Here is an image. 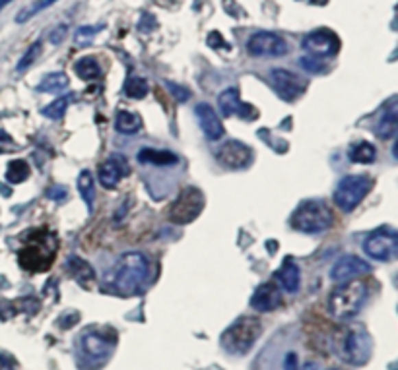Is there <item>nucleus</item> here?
<instances>
[{
  "instance_id": "obj_1",
  "label": "nucleus",
  "mask_w": 398,
  "mask_h": 370,
  "mask_svg": "<svg viewBox=\"0 0 398 370\" xmlns=\"http://www.w3.org/2000/svg\"><path fill=\"white\" fill-rule=\"evenodd\" d=\"M150 280V262L142 252H125L111 271V285L121 295H138Z\"/></svg>"
},
{
  "instance_id": "obj_2",
  "label": "nucleus",
  "mask_w": 398,
  "mask_h": 370,
  "mask_svg": "<svg viewBox=\"0 0 398 370\" xmlns=\"http://www.w3.org/2000/svg\"><path fill=\"white\" fill-rule=\"evenodd\" d=\"M367 301V285L362 280H352L340 283L329 299L330 314L336 320H352L360 314L362 306Z\"/></svg>"
},
{
  "instance_id": "obj_3",
  "label": "nucleus",
  "mask_w": 398,
  "mask_h": 370,
  "mask_svg": "<svg viewBox=\"0 0 398 370\" xmlns=\"http://www.w3.org/2000/svg\"><path fill=\"white\" fill-rule=\"evenodd\" d=\"M57 254V236L45 229L34 231L20 250V264L30 271H45Z\"/></svg>"
},
{
  "instance_id": "obj_4",
  "label": "nucleus",
  "mask_w": 398,
  "mask_h": 370,
  "mask_svg": "<svg viewBox=\"0 0 398 370\" xmlns=\"http://www.w3.org/2000/svg\"><path fill=\"white\" fill-rule=\"evenodd\" d=\"M262 324L257 316H241L222 336V347L231 355L249 353L261 336Z\"/></svg>"
},
{
  "instance_id": "obj_5",
  "label": "nucleus",
  "mask_w": 398,
  "mask_h": 370,
  "mask_svg": "<svg viewBox=\"0 0 398 370\" xmlns=\"http://www.w3.org/2000/svg\"><path fill=\"white\" fill-rule=\"evenodd\" d=\"M332 221H334L332 212L329 210V206L320 200H307V202L299 204L292 215V227L307 235H318V233L329 231L332 227Z\"/></svg>"
},
{
  "instance_id": "obj_6",
  "label": "nucleus",
  "mask_w": 398,
  "mask_h": 370,
  "mask_svg": "<svg viewBox=\"0 0 398 370\" xmlns=\"http://www.w3.org/2000/svg\"><path fill=\"white\" fill-rule=\"evenodd\" d=\"M371 351H373V341L364 325H350L344 332L340 341V357L348 365L362 367L369 360Z\"/></svg>"
},
{
  "instance_id": "obj_7",
  "label": "nucleus",
  "mask_w": 398,
  "mask_h": 370,
  "mask_svg": "<svg viewBox=\"0 0 398 370\" xmlns=\"http://www.w3.org/2000/svg\"><path fill=\"white\" fill-rule=\"evenodd\" d=\"M373 186V179L367 175H348L338 182L334 190V202L342 212H353Z\"/></svg>"
},
{
  "instance_id": "obj_8",
  "label": "nucleus",
  "mask_w": 398,
  "mask_h": 370,
  "mask_svg": "<svg viewBox=\"0 0 398 370\" xmlns=\"http://www.w3.org/2000/svg\"><path fill=\"white\" fill-rule=\"evenodd\" d=\"M202 210H204V194L194 186H189L181 190L171 206L169 219L175 225H189L202 213Z\"/></svg>"
},
{
  "instance_id": "obj_9",
  "label": "nucleus",
  "mask_w": 398,
  "mask_h": 370,
  "mask_svg": "<svg viewBox=\"0 0 398 370\" xmlns=\"http://www.w3.org/2000/svg\"><path fill=\"white\" fill-rule=\"evenodd\" d=\"M398 245V236L390 229H377L371 235L365 238L364 250L369 258L379 260V262H388L395 256Z\"/></svg>"
},
{
  "instance_id": "obj_10",
  "label": "nucleus",
  "mask_w": 398,
  "mask_h": 370,
  "mask_svg": "<svg viewBox=\"0 0 398 370\" xmlns=\"http://www.w3.org/2000/svg\"><path fill=\"white\" fill-rule=\"evenodd\" d=\"M272 86L284 101H296L307 90V79L284 68H276L272 70Z\"/></svg>"
},
{
  "instance_id": "obj_11",
  "label": "nucleus",
  "mask_w": 398,
  "mask_h": 370,
  "mask_svg": "<svg viewBox=\"0 0 398 370\" xmlns=\"http://www.w3.org/2000/svg\"><path fill=\"white\" fill-rule=\"evenodd\" d=\"M303 49L307 51L309 55L315 58H327V56H334L340 49V39L334 32H330L327 27L311 32L305 35L303 39Z\"/></svg>"
},
{
  "instance_id": "obj_12",
  "label": "nucleus",
  "mask_w": 398,
  "mask_h": 370,
  "mask_svg": "<svg viewBox=\"0 0 398 370\" xmlns=\"http://www.w3.org/2000/svg\"><path fill=\"white\" fill-rule=\"evenodd\" d=\"M247 51L253 56H284L288 53V43L278 34L257 32L247 41Z\"/></svg>"
},
{
  "instance_id": "obj_13",
  "label": "nucleus",
  "mask_w": 398,
  "mask_h": 370,
  "mask_svg": "<svg viewBox=\"0 0 398 370\" xmlns=\"http://www.w3.org/2000/svg\"><path fill=\"white\" fill-rule=\"evenodd\" d=\"M218 161L228 169H245L253 161V151L249 146L237 140H228L216 151Z\"/></svg>"
},
{
  "instance_id": "obj_14",
  "label": "nucleus",
  "mask_w": 398,
  "mask_h": 370,
  "mask_svg": "<svg viewBox=\"0 0 398 370\" xmlns=\"http://www.w3.org/2000/svg\"><path fill=\"white\" fill-rule=\"evenodd\" d=\"M367 273H371V266L362 258L352 256V254L342 256L330 269V278L334 283H346V281L358 280V278L367 275Z\"/></svg>"
},
{
  "instance_id": "obj_15",
  "label": "nucleus",
  "mask_w": 398,
  "mask_h": 370,
  "mask_svg": "<svg viewBox=\"0 0 398 370\" xmlns=\"http://www.w3.org/2000/svg\"><path fill=\"white\" fill-rule=\"evenodd\" d=\"M218 107H220L224 116H239V119H245V121H250V119L257 116V111H255L253 105L241 101L237 88H228V90L222 91L220 97H218Z\"/></svg>"
},
{
  "instance_id": "obj_16",
  "label": "nucleus",
  "mask_w": 398,
  "mask_h": 370,
  "mask_svg": "<svg viewBox=\"0 0 398 370\" xmlns=\"http://www.w3.org/2000/svg\"><path fill=\"white\" fill-rule=\"evenodd\" d=\"M194 114H196L198 124H200L202 132H204V136L210 140V142H216V140H220V138H224V134H226V128H224V124H222V121H220V116L216 114V111H214L208 103H200V105H196Z\"/></svg>"
},
{
  "instance_id": "obj_17",
  "label": "nucleus",
  "mask_w": 398,
  "mask_h": 370,
  "mask_svg": "<svg viewBox=\"0 0 398 370\" xmlns=\"http://www.w3.org/2000/svg\"><path fill=\"white\" fill-rule=\"evenodd\" d=\"M282 303V293L280 287L274 281H266L261 287L255 291L250 297V306L259 312H272L274 308H278Z\"/></svg>"
},
{
  "instance_id": "obj_18",
  "label": "nucleus",
  "mask_w": 398,
  "mask_h": 370,
  "mask_svg": "<svg viewBox=\"0 0 398 370\" xmlns=\"http://www.w3.org/2000/svg\"><path fill=\"white\" fill-rule=\"evenodd\" d=\"M126 171H128V167H126L125 159L109 158L100 165V182H102L107 190H113L115 186L123 180Z\"/></svg>"
},
{
  "instance_id": "obj_19",
  "label": "nucleus",
  "mask_w": 398,
  "mask_h": 370,
  "mask_svg": "<svg viewBox=\"0 0 398 370\" xmlns=\"http://www.w3.org/2000/svg\"><path fill=\"white\" fill-rule=\"evenodd\" d=\"M398 132V105L397 97H393L390 101L385 105V109L381 112L379 121L375 126V134L383 140H390L395 138Z\"/></svg>"
},
{
  "instance_id": "obj_20",
  "label": "nucleus",
  "mask_w": 398,
  "mask_h": 370,
  "mask_svg": "<svg viewBox=\"0 0 398 370\" xmlns=\"http://www.w3.org/2000/svg\"><path fill=\"white\" fill-rule=\"evenodd\" d=\"M276 280L284 287L288 293H297L299 285H301V271L297 268V264L294 260L285 258L282 268L276 271Z\"/></svg>"
},
{
  "instance_id": "obj_21",
  "label": "nucleus",
  "mask_w": 398,
  "mask_h": 370,
  "mask_svg": "<svg viewBox=\"0 0 398 370\" xmlns=\"http://www.w3.org/2000/svg\"><path fill=\"white\" fill-rule=\"evenodd\" d=\"M82 347L84 351L93 357V359H100V357H105L111 347H113V341H109L107 337L103 336V334H97V332H91L88 336H84L82 339Z\"/></svg>"
},
{
  "instance_id": "obj_22",
  "label": "nucleus",
  "mask_w": 398,
  "mask_h": 370,
  "mask_svg": "<svg viewBox=\"0 0 398 370\" xmlns=\"http://www.w3.org/2000/svg\"><path fill=\"white\" fill-rule=\"evenodd\" d=\"M117 130L123 132V134H134L140 130L142 126V119L138 116L137 112H128V111H119L117 112Z\"/></svg>"
},
{
  "instance_id": "obj_23",
  "label": "nucleus",
  "mask_w": 398,
  "mask_h": 370,
  "mask_svg": "<svg viewBox=\"0 0 398 370\" xmlns=\"http://www.w3.org/2000/svg\"><path fill=\"white\" fill-rule=\"evenodd\" d=\"M138 161L142 163H152V165H173L179 159L171 151H158V149H142L138 153Z\"/></svg>"
},
{
  "instance_id": "obj_24",
  "label": "nucleus",
  "mask_w": 398,
  "mask_h": 370,
  "mask_svg": "<svg viewBox=\"0 0 398 370\" xmlns=\"http://www.w3.org/2000/svg\"><path fill=\"white\" fill-rule=\"evenodd\" d=\"M78 190L88 206V212H93V202H95V186H93V177L90 171H82L78 177Z\"/></svg>"
},
{
  "instance_id": "obj_25",
  "label": "nucleus",
  "mask_w": 398,
  "mask_h": 370,
  "mask_svg": "<svg viewBox=\"0 0 398 370\" xmlns=\"http://www.w3.org/2000/svg\"><path fill=\"white\" fill-rule=\"evenodd\" d=\"M377 158V149L373 144L369 142H360L350 149V161L353 163H362V165H367V163H373Z\"/></svg>"
},
{
  "instance_id": "obj_26",
  "label": "nucleus",
  "mask_w": 398,
  "mask_h": 370,
  "mask_svg": "<svg viewBox=\"0 0 398 370\" xmlns=\"http://www.w3.org/2000/svg\"><path fill=\"white\" fill-rule=\"evenodd\" d=\"M74 101V93H67V95H62V97H58L57 101H53L49 107H45L41 114L47 116V119H51V121H60L62 116H65V112L69 109L70 103Z\"/></svg>"
},
{
  "instance_id": "obj_27",
  "label": "nucleus",
  "mask_w": 398,
  "mask_h": 370,
  "mask_svg": "<svg viewBox=\"0 0 398 370\" xmlns=\"http://www.w3.org/2000/svg\"><path fill=\"white\" fill-rule=\"evenodd\" d=\"M74 70H76V74H78L82 79H95L100 78V74H102V68H100L97 60H95L93 56H84V58H80L78 62L74 64Z\"/></svg>"
},
{
  "instance_id": "obj_28",
  "label": "nucleus",
  "mask_w": 398,
  "mask_h": 370,
  "mask_svg": "<svg viewBox=\"0 0 398 370\" xmlns=\"http://www.w3.org/2000/svg\"><path fill=\"white\" fill-rule=\"evenodd\" d=\"M69 76L62 74V72H57V74H47L43 82L37 86V90L43 91V93H57V91L65 90L69 86Z\"/></svg>"
},
{
  "instance_id": "obj_29",
  "label": "nucleus",
  "mask_w": 398,
  "mask_h": 370,
  "mask_svg": "<svg viewBox=\"0 0 398 370\" xmlns=\"http://www.w3.org/2000/svg\"><path fill=\"white\" fill-rule=\"evenodd\" d=\"M69 269L72 271V275H74V278H76L82 285H88V283L93 281V278H95L90 264H88V262H84L82 258H76V256L69 260Z\"/></svg>"
},
{
  "instance_id": "obj_30",
  "label": "nucleus",
  "mask_w": 398,
  "mask_h": 370,
  "mask_svg": "<svg viewBox=\"0 0 398 370\" xmlns=\"http://www.w3.org/2000/svg\"><path fill=\"white\" fill-rule=\"evenodd\" d=\"M30 177V165L23 159H14L10 161V165L6 169V180L10 184H20Z\"/></svg>"
},
{
  "instance_id": "obj_31",
  "label": "nucleus",
  "mask_w": 398,
  "mask_h": 370,
  "mask_svg": "<svg viewBox=\"0 0 398 370\" xmlns=\"http://www.w3.org/2000/svg\"><path fill=\"white\" fill-rule=\"evenodd\" d=\"M125 93L130 99H144L148 95V82L140 76H130L125 82Z\"/></svg>"
},
{
  "instance_id": "obj_32",
  "label": "nucleus",
  "mask_w": 398,
  "mask_h": 370,
  "mask_svg": "<svg viewBox=\"0 0 398 370\" xmlns=\"http://www.w3.org/2000/svg\"><path fill=\"white\" fill-rule=\"evenodd\" d=\"M41 55V41H37V43H34V45L30 47L27 51H25V55L22 56V60L18 62V66H16V70L18 72H23L25 68H30L32 64L35 62V58Z\"/></svg>"
},
{
  "instance_id": "obj_33",
  "label": "nucleus",
  "mask_w": 398,
  "mask_h": 370,
  "mask_svg": "<svg viewBox=\"0 0 398 370\" xmlns=\"http://www.w3.org/2000/svg\"><path fill=\"white\" fill-rule=\"evenodd\" d=\"M100 25H95V27H80L78 32H76V35H74V39H76V43H78L80 47H86L88 43H91L93 41V37L100 34Z\"/></svg>"
},
{
  "instance_id": "obj_34",
  "label": "nucleus",
  "mask_w": 398,
  "mask_h": 370,
  "mask_svg": "<svg viewBox=\"0 0 398 370\" xmlns=\"http://www.w3.org/2000/svg\"><path fill=\"white\" fill-rule=\"evenodd\" d=\"M55 2H57V0H37V2H35L34 6L30 8V10H27V12L23 10L22 14H20V16L16 18V20H18V22H20V23L25 22V20H30L32 16H35L37 12H39V10H45V8H49V6H51V4H55Z\"/></svg>"
},
{
  "instance_id": "obj_35",
  "label": "nucleus",
  "mask_w": 398,
  "mask_h": 370,
  "mask_svg": "<svg viewBox=\"0 0 398 370\" xmlns=\"http://www.w3.org/2000/svg\"><path fill=\"white\" fill-rule=\"evenodd\" d=\"M301 66L309 70V72H320V70H325V64H323V60L320 58H315V56H303L301 58Z\"/></svg>"
},
{
  "instance_id": "obj_36",
  "label": "nucleus",
  "mask_w": 398,
  "mask_h": 370,
  "mask_svg": "<svg viewBox=\"0 0 398 370\" xmlns=\"http://www.w3.org/2000/svg\"><path fill=\"white\" fill-rule=\"evenodd\" d=\"M67 34H69V27H67V25H58V27H55V32L49 35V41H51L53 45H60V43L65 41Z\"/></svg>"
},
{
  "instance_id": "obj_37",
  "label": "nucleus",
  "mask_w": 398,
  "mask_h": 370,
  "mask_svg": "<svg viewBox=\"0 0 398 370\" xmlns=\"http://www.w3.org/2000/svg\"><path fill=\"white\" fill-rule=\"evenodd\" d=\"M208 43H210V47H214V49H218V47H229V43H226L224 37L218 34V32H212V34L208 35Z\"/></svg>"
},
{
  "instance_id": "obj_38",
  "label": "nucleus",
  "mask_w": 398,
  "mask_h": 370,
  "mask_svg": "<svg viewBox=\"0 0 398 370\" xmlns=\"http://www.w3.org/2000/svg\"><path fill=\"white\" fill-rule=\"evenodd\" d=\"M285 370H297V355L296 353H288V357L284 360Z\"/></svg>"
},
{
  "instance_id": "obj_39",
  "label": "nucleus",
  "mask_w": 398,
  "mask_h": 370,
  "mask_svg": "<svg viewBox=\"0 0 398 370\" xmlns=\"http://www.w3.org/2000/svg\"><path fill=\"white\" fill-rule=\"evenodd\" d=\"M65 196H67V188H62V186H55V188H51V190H49V198H51V200L65 198Z\"/></svg>"
},
{
  "instance_id": "obj_40",
  "label": "nucleus",
  "mask_w": 398,
  "mask_h": 370,
  "mask_svg": "<svg viewBox=\"0 0 398 370\" xmlns=\"http://www.w3.org/2000/svg\"><path fill=\"white\" fill-rule=\"evenodd\" d=\"M0 142H10V136L0 130Z\"/></svg>"
},
{
  "instance_id": "obj_41",
  "label": "nucleus",
  "mask_w": 398,
  "mask_h": 370,
  "mask_svg": "<svg viewBox=\"0 0 398 370\" xmlns=\"http://www.w3.org/2000/svg\"><path fill=\"white\" fill-rule=\"evenodd\" d=\"M10 2H12V0H0V10H2V8H6V6H8Z\"/></svg>"
},
{
  "instance_id": "obj_42",
  "label": "nucleus",
  "mask_w": 398,
  "mask_h": 370,
  "mask_svg": "<svg viewBox=\"0 0 398 370\" xmlns=\"http://www.w3.org/2000/svg\"><path fill=\"white\" fill-rule=\"evenodd\" d=\"M309 2H313V4H327V0H309Z\"/></svg>"
},
{
  "instance_id": "obj_43",
  "label": "nucleus",
  "mask_w": 398,
  "mask_h": 370,
  "mask_svg": "<svg viewBox=\"0 0 398 370\" xmlns=\"http://www.w3.org/2000/svg\"><path fill=\"white\" fill-rule=\"evenodd\" d=\"M0 370H10L8 367H6V365H4V360L2 359H0Z\"/></svg>"
},
{
  "instance_id": "obj_44",
  "label": "nucleus",
  "mask_w": 398,
  "mask_h": 370,
  "mask_svg": "<svg viewBox=\"0 0 398 370\" xmlns=\"http://www.w3.org/2000/svg\"><path fill=\"white\" fill-rule=\"evenodd\" d=\"M330 370H334V369H330Z\"/></svg>"
}]
</instances>
